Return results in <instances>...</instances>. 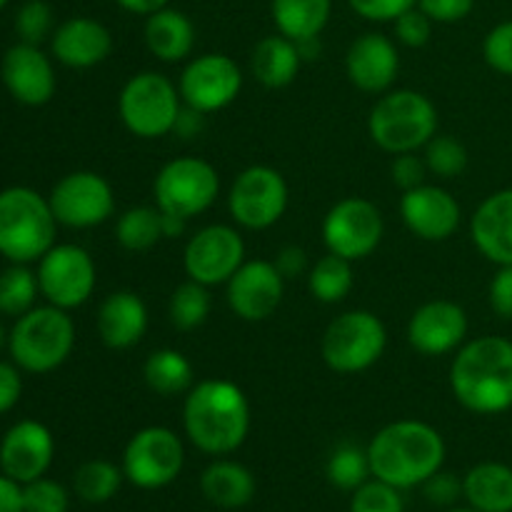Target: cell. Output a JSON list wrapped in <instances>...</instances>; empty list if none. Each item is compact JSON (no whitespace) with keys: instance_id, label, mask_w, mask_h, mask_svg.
I'll return each instance as SVG.
<instances>
[{"instance_id":"obj_1","label":"cell","mask_w":512,"mask_h":512,"mask_svg":"<svg viewBox=\"0 0 512 512\" xmlns=\"http://www.w3.org/2000/svg\"><path fill=\"white\" fill-rule=\"evenodd\" d=\"M183 428L200 453L213 458L235 453L250 433L248 395L233 380H200L185 393Z\"/></svg>"},{"instance_id":"obj_2","label":"cell","mask_w":512,"mask_h":512,"mask_svg":"<svg viewBox=\"0 0 512 512\" xmlns=\"http://www.w3.org/2000/svg\"><path fill=\"white\" fill-rule=\"evenodd\" d=\"M450 390L475 415H500L512 408V340L480 335L458 348L450 365Z\"/></svg>"},{"instance_id":"obj_3","label":"cell","mask_w":512,"mask_h":512,"mask_svg":"<svg viewBox=\"0 0 512 512\" xmlns=\"http://www.w3.org/2000/svg\"><path fill=\"white\" fill-rule=\"evenodd\" d=\"M445 440L423 420H395L380 428L368 443L373 478L410 490L423 485L445 465Z\"/></svg>"},{"instance_id":"obj_4","label":"cell","mask_w":512,"mask_h":512,"mask_svg":"<svg viewBox=\"0 0 512 512\" xmlns=\"http://www.w3.org/2000/svg\"><path fill=\"white\" fill-rule=\"evenodd\" d=\"M58 220L48 198L28 185L0 190V255L10 263H38L55 245Z\"/></svg>"},{"instance_id":"obj_5","label":"cell","mask_w":512,"mask_h":512,"mask_svg":"<svg viewBox=\"0 0 512 512\" xmlns=\"http://www.w3.org/2000/svg\"><path fill=\"white\" fill-rule=\"evenodd\" d=\"M75 348V323L68 310L55 305H35L15 318L8 333V350L23 373L48 375L70 358Z\"/></svg>"},{"instance_id":"obj_6","label":"cell","mask_w":512,"mask_h":512,"mask_svg":"<svg viewBox=\"0 0 512 512\" xmlns=\"http://www.w3.org/2000/svg\"><path fill=\"white\" fill-rule=\"evenodd\" d=\"M438 108L420 90L398 88L380 95L368 118V133L390 155L418 153L438 135Z\"/></svg>"},{"instance_id":"obj_7","label":"cell","mask_w":512,"mask_h":512,"mask_svg":"<svg viewBox=\"0 0 512 512\" xmlns=\"http://www.w3.org/2000/svg\"><path fill=\"white\" fill-rule=\"evenodd\" d=\"M183 105L178 85L158 70L135 73L118 95L120 120L140 140H158L173 133Z\"/></svg>"},{"instance_id":"obj_8","label":"cell","mask_w":512,"mask_h":512,"mask_svg":"<svg viewBox=\"0 0 512 512\" xmlns=\"http://www.w3.org/2000/svg\"><path fill=\"white\" fill-rule=\"evenodd\" d=\"M388 348L385 323L370 310H348L330 320L320 340V355L333 373L355 375L373 368Z\"/></svg>"},{"instance_id":"obj_9","label":"cell","mask_w":512,"mask_h":512,"mask_svg":"<svg viewBox=\"0 0 512 512\" xmlns=\"http://www.w3.org/2000/svg\"><path fill=\"white\" fill-rule=\"evenodd\" d=\"M220 193V175L203 158H175L158 170L153 198L160 213L195 218L213 208Z\"/></svg>"},{"instance_id":"obj_10","label":"cell","mask_w":512,"mask_h":512,"mask_svg":"<svg viewBox=\"0 0 512 512\" xmlns=\"http://www.w3.org/2000/svg\"><path fill=\"white\" fill-rule=\"evenodd\" d=\"M185 465V445L175 430L148 425L128 440L123 450L125 480L140 490H160L180 478Z\"/></svg>"},{"instance_id":"obj_11","label":"cell","mask_w":512,"mask_h":512,"mask_svg":"<svg viewBox=\"0 0 512 512\" xmlns=\"http://www.w3.org/2000/svg\"><path fill=\"white\" fill-rule=\"evenodd\" d=\"M40 295L50 305L63 310H75L88 303L98 283V268L93 255L75 243H55L38 260Z\"/></svg>"},{"instance_id":"obj_12","label":"cell","mask_w":512,"mask_h":512,"mask_svg":"<svg viewBox=\"0 0 512 512\" xmlns=\"http://www.w3.org/2000/svg\"><path fill=\"white\" fill-rule=\"evenodd\" d=\"M290 190L283 173L270 165H250L233 180L228 210L233 223L245 230H268L288 210Z\"/></svg>"},{"instance_id":"obj_13","label":"cell","mask_w":512,"mask_h":512,"mask_svg":"<svg viewBox=\"0 0 512 512\" xmlns=\"http://www.w3.org/2000/svg\"><path fill=\"white\" fill-rule=\"evenodd\" d=\"M383 235L385 220L380 208L358 195L338 200L323 218L325 248L350 263L373 255L383 243Z\"/></svg>"},{"instance_id":"obj_14","label":"cell","mask_w":512,"mask_h":512,"mask_svg":"<svg viewBox=\"0 0 512 512\" xmlns=\"http://www.w3.org/2000/svg\"><path fill=\"white\" fill-rule=\"evenodd\" d=\"M58 225L88 230L103 225L115 213L113 185L93 170H75L63 175L48 195Z\"/></svg>"},{"instance_id":"obj_15","label":"cell","mask_w":512,"mask_h":512,"mask_svg":"<svg viewBox=\"0 0 512 512\" xmlns=\"http://www.w3.org/2000/svg\"><path fill=\"white\" fill-rule=\"evenodd\" d=\"M180 98L200 113H218L235 103L243 90V70L230 55L203 53L190 60L178 80Z\"/></svg>"},{"instance_id":"obj_16","label":"cell","mask_w":512,"mask_h":512,"mask_svg":"<svg viewBox=\"0 0 512 512\" xmlns=\"http://www.w3.org/2000/svg\"><path fill=\"white\" fill-rule=\"evenodd\" d=\"M245 263V240L233 225H205L183 250V268L190 280L208 288L225 285Z\"/></svg>"},{"instance_id":"obj_17","label":"cell","mask_w":512,"mask_h":512,"mask_svg":"<svg viewBox=\"0 0 512 512\" xmlns=\"http://www.w3.org/2000/svg\"><path fill=\"white\" fill-rule=\"evenodd\" d=\"M230 310L245 323L273 318L285 295V278L273 260H245L225 283Z\"/></svg>"},{"instance_id":"obj_18","label":"cell","mask_w":512,"mask_h":512,"mask_svg":"<svg viewBox=\"0 0 512 512\" xmlns=\"http://www.w3.org/2000/svg\"><path fill=\"white\" fill-rule=\"evenodd\" d=\"M468 313L453 300H428L408 320V343L425 358L458 353L468 338Z\"/></svg>"},{"instance_id":"obj_19","label":"cell","mask_w":512,"mask_h":512,"mask_svg":"<svg viewBox=\"0 0 512 512\" xmlns=\"http://www.w3.org/2000/svg\"><path fill=\"white\" fill-rule=\"evenodd\" d=\"M400 218L415 238L425 240V243H445L458 233L463 210L448 190L440 185L423 183L403 193Z\"/></svg>"},{"instance_id":"obj_20","label":"cell","mask_w":512,"mask_h":512,"mask_svg":"<svg viewBox=\"0 0 512 512\" xmlns=\"http://www.w3.org/2000/svg\"><path fill=\"white\" fill-rule=\"evenodd\" d=\"M0 80L13 100L28 108L50 103L58 88L53 60L40 50V45L30 43H15L5 50L0 60Z\"/></svg>"},{"instance_id":"obj_21","label":"cell","mask_w":512,"mask_h":512,"mask_svg":"<svg viewBox=\"0 0 512 512\" xmlns=\"http://www.w3.org/2000/svg\"><path fill=\"white\" fill-rule=\"evenodd\" d=\"M55 458V438L40 420H20L0 440V470L25 485L48 473Z\"/></svg>"},{"instance_id":"obj_22","label":"cell","mask_w":512,"mask_h":512,"mask_svg":"<svg viewBox=\"0 0 512 512\" xmlns=\"http://www.w3.org/2000/svg\"><path fill=\"white\" fill-rule=\"evenodd\" d=\"M50 53L60 65L73 70H88L105 63L113 53V33L108 25L88 15L63 20L50 35Z\"/></svg>"},{"instance_id":"obj_23","label":"cell","mask_w":512,"mask_h":512,"mask_svg":"<svg viewBox=\"0 0 512 512\" xmlns=\"http://www.w3.org/2000/svg\"><path fill=\"white\" fill-rule=\"evenodd\" d=\"M400 70V55L393 40L383 33H365L350 43L345 53L348 80L363 93H388Z\"/></svg>"},{"instance_id":"obj_24","label":"cell","mask_w":512,"mask_h":512,"mask_svg":"<svg viewBox=\"0 0 512 512\" xmlns=\"http://www.w3.org/2000/svg\"><path fill=\"white\" fill-rule=\"evenodd\" d=\"M470 238L495 265H512V188L488 195L470 218Z\"/></svg>"},{"instance_id":"obj_25","label":"cell","mask_w":512,"mask_h":512,"mask_svg":"<svg viewBox=\"0 0 512 512\" xmlns=\"http://www.w3.org/2000/svg\"><path fill=\"white\" fill-rule=\"evenodd\" d=\"M95 325L105 348L128 350L138 345L148 330V305L133 290H115L100 303Z\"/></svg>"},{"instance_id":"obj_26","label":"cell","mask_w":512,"mask_h":512,"mask_svg":"<svg viewBox=\"0 0 512 512\" xmlns=\"http://www.w3.org/2000/svg\"><path fill=\"white\" fill-rule=\"evenodd\" d=\"M143 38L155 58L163 63H180L190 58L195 48V25L183 10L165 5L145 18Z\"/></svg>"},{"instance_id":"obj_27","label":"cell","mask_w":512,"mask_h":512,"mask_svg":"<svg viewBox=\"0 0 512 512\" xmlns=\"http://www.w3.org/2000/svg\"><path fill=\"white\" fill-rule=\"evenodd\" d=\"M253 473L243 463L218 458L200 475V493L208 503L223 510H240L253 503L255 498Z\"/></svg>"},{"instance_id":"obj_28","label":"cell","mask_w":512,"mask_h":512,"mask_svg":"<svg viewBox=\"0 0 512 512\" xmlns=\"http://www.w3.org/2000/svg\"><path fill=\"white\" fill-rule=\"evenodd\" d=\"M463 498L478 512H512V468L495 460L473 465L463 475Z\"/></svg>"},{"instance_id":"obj_29","label":"cell","mask_w":512,"mask_h":512,"mask_svg":"<svg viewBox=\"0 0 512 512\" xmlns=\"http://www.w3.org/2000/svg\"><path fill=\"white\" fill-rule=\"evenodd\" d=\"M300 65H303V58H300L295 40L280 33L260 40L250 55V70H253L255 80L270 90L293 83L298 78Z\"/></svg>"},{"instance_id":"obj_30","label":"cell","mask_w":512,"mask_h":512,"mask_svg":"<svg viewBox=\"0 0 512 512\" xmlns=\"http://www.w3.org/2000/svg\"><path fill=\"white\" fill-rule=\"evenodd\" d=\"M333 13V0H273L270 15L280 35L290 40L318 38Z\"/></svg>"},{"instance_id":"obj_31","label":"cell","mask_w":512,"mask_h":512,"mask_svg":"<svg viewBox=\"0 0 512 512\" xmlns=\"http://www.w3.org/2000/svg\"><path fill=\"white\" fill-rule=\"evenodd\" d=\"M145 385L160 398H175L185 395L195 385L193 363L185 358V353L175 348H160L145 358L143 365Z\"/></svg>"},{"instance_id":"obj_32","label":"cell","mask_w":512,"mask_h":512,"mask_svg":"<svg viewBox=\"0 0 512 512\" xmlns=\"http://www.w3.org/2000/svg\"><path fill=\"white\" fill-rule=\"evenodd\" d=\"M115 240L123 250L145 253L163 240V215L158 205H135L120 213L115 223Z\"/></svg>"},{"instance_id":"obj_33","label":"cell","mask_w":512,"mask_h":512,"mask_svg":"<svg viewBox=\"0 0 512 512\" xmlns=\"http://www.w3.org/2000/svg\"><path fill=\"white\" fill-rule=\"evenodd\" d=\"M355 285L353 263L340 255L328 253L308 270V290L318 303H343Z\"/></svg>"},{"instance_id":"obj_34","label":"cell","mask_w":512,"mask_h":512,"mask_svg":"<svg viewBox=\"0 0 512 512\" xmlns=\"http://www.w3.org/2000/svg\"><path fill=\"white\" fill-rule=\"evenodd\" d=\"M125 475L123 468L110 460L95 458L85 460L73 475V490L83 503L88 505H103L118 495L120 485H123Z\"/></svg>"},{"instance_id":"obj_35","label":"cell","mask_w":512,"mask_h":512,"mask_svg":"<svg viewBox=\"0 0 512 512\" xmlns=\"http://www.w3.org/2000/svg\"><path fill=\"white\" fill-rule=\"evenodd\" d=\"M38 295V273H33L25 263H13L0 273V315L20 318L35 308Z\"/></svg>"},{"instance_id":"obj_36","label":"cell","mask_w":512,"mask_h":512,"mask_svg":"<svg viewBox=\"0 0 512 512\" xmlns=\"http://www.w3.org/2000/svg\"><path fill=\"white\" fill-rule=\"evenodd\" d=\"M210 308H213V300H210L208 285L188 280V283L178 285L170 295V323H173L175 330L190 333V330H198L208 320Z\"/></svg>"},{"instance_id":"obj_37","label":"cell","mask_w":512,"mask_h":512,"mask_svg":"<svg viewBox=\"0 0 512 512\" xmlns=\"http://www.w3.org/2000/svg\"><path fill=\"white\" fill-rule=\"evenodd\" d=\"M325 475H328L330 485H335L338 490H345V493L358 490L360 485L373 478L368 448H358L353 443L338 445L330 453L328 465H325Z\"/></svg>"},{"instance_id":"obj_38","label":"cell","mask_w":512,"mask_h":512,"mask_svg":"<svg viewBox=\"0 0 512 512\" xmlns=\"http://www.w3.org/2000/svg\"><path fill=\"white\" fill-rule=\"evenodd\" d=\"M423 150L425 165L438 178H458L468 168V148L458 138H453V135H433Z\"/></svg>"},{"instance_id":"obj_39","label":"cell","mask_w":512,"mask_h":512,"mask_svg":"<svg viewBox=\"0 0 512 512\" xmlns=\"http://www.w3.org/2000/svg\"><path fill=\"white\" fill-rule=\"evenodd\" d=\"M350 512H405L403 490L370 478L350 493Z\"/></svg>"},{"instance_id":"obj_40","label":"cell","mask_w":512,"mask_h":512,"mask_svg":"<svg viewBox=\"0 0 512 512\" xmlns=\"http://www.w3.org/2000/svg\"><path fill=\"white\" fill-rule=\"evenodd\" d=\"M55 30L53 8L45 0H25L15 13V33L20 43L40 45Z\"/></svg>"},{"instance_id":"obj_41","label":"cell","mask_w":512,"mask_h":512,"mask_svg":"<svg viewBox=\"0 0 512 512\" xmlns=\"http://www.w3.org/2000/svg\"><path fill=\"white\" fill-rule=\"evenodd\" d=\"M70 495L58 480L38 478L23 485V512H68Z\"/></svg>"},{"instance_id":"obj_42","label":"cell","mask_w":512,"mask_h":512,"mask_svg":"<svg viewBox=\"0 0 512 512\" xmlns=\"http://www.w3.org/2000/svg\"><path fill=\"white\" fill-rule=\"evenodd\" d=\"M483 58L495 73L512 78V20L498 23L485 35Z\"/></svg>"},{"instance_id":"obj_43","label":"cell","mask_w":512,"mask_h":512,"mask_svg":"<svg viewBox=\"0 0 512 512\" xmlns=\"http://www.w3.org/2000/svg\"><path fill=\"white\" fill-rule=\"evenodd\" d=\"M433 20L415 5V8L405 10L400 18L393 20V33L408 48H423L433 38Z\"/></svg>"},{"instance_id":"obj_44","label":"cell","mask_w":512,"mask_h":512,"mask_svg":"<svg viewBox=\"0 0 512 512\" xmlns=\"http://www.w3.org/2000/svg\"><path fill=\"white\" fill-rule=\"evenodd\" d=\"M423 495L430 505L435 508L450 510L458 505V500L463 498V478H458L455 473H448V470L440 468L438 473L430 475L423 485Z\"/></svg>"},{"instance_id":"obj_45","label":"cell","mask_w":512,"mask_h":512,"mask_svg":"<svg viewBox=\"0 0 512 512\" xmlns=\"http://www.w3.org/2000/svg\"><path fill=\"white\" fill-rule=\"evenodd\" d=\"M348 5L370 23H393L405 10L415 8L418 0H348Z\"/></svg>"},{"instance_id":"obj_46","label":"cell","mask_w":512,"mask_h":512,"mask_svg":"<svg viewBox=\"0 0 512 512\" xmlns=\"http://www.w3.org/2000/svg\"><path fill=\"white\" fill-rule=\"evenodd\" d=\"M428 165H425V158L418 153H400L393 158V165H390V175H393V183L398 185L400 190H413L418 185L425 183L428 178Z\"/></svg>"},{"instance_id":"obj_47","label":"cell","mask_w":512,"mask_h":512,"mask_svg":"<svg viewBox=\"0 0 512 512\" xmlns=\"http://www.w3.org/2000/svg\"><path fill=\"white\" fill-rule=\"evenodd\" d=\"M418 8L433 23H460L475 8V0H418Z\"/></svg>"},{"instance_id":"obj_48","label":"cell","mask_w":512,"mask_h":512,"mask_svg":"<svg viewBox=\"0 0 512 512\" xmlns=\"http://www.w3.org/2000/svg\"><path fill=\"white\" fill-rule=\"evenodd\" d=\"M490 308L498 318L512 320V265H498L488 288Z\"/></svg>"},{"instance_id":"obj_49","label":"cell","mask_w":512,"mask_h":512,"mask_svg":"<svg viewBox=\"0 0 512 512\" xmlns=\"http://www.w3.org/2000/svg\"><path fill=\"white\" fill-rule=\"evenodd\" d=\"M23 370L15 363L0 360V415L10 413L23 395Z\"/></svg>"},{"instance_id":"obj_50","label":"cell","mask_w":512,"mask_h":512,"mask_svg":"<svg viewBox=\"0 0 512 512\" xmlns=\"http://www.w3.org/2000/svg\"><path fill=\"white\" fill-rule=\"evenodd\" d=\"M273 263L278 265L283 278L290 280L295 278V275H303L305 270H308V255H305V250L298 248V245H288V248L280 250L278 258H275Z\"/></svg>"},{"instance_id":"obj_51","label":"cell","mask_w":512,"mask_h":512,"mask_svg":"<svg viewBox=\"0 0 512 512\" xmlns=\"http://www.w3.org/2000/svg\"><path fill=\"white\" fill-rule=\"evenodd\" d=\"M0 512H23V485L0 473Z\"/></svg>"},{"instance_id":"obj_52","label":"cell","mask_w":512,"mask_h":512,"mask_svg":"<svg viewBox=\"0 0 512 512\" xmlns=\"http://www.w3.org/2000/svg\"><path fill=\"white\" fill-rule=\"evenodd\" d=\"M203 118H205V113L190 108V105H183V110H180L178 123H175L173 133L183 135V138H193V135H198L200 128H203Z\"/></svg>"},{"instance_id":"obj_53","label":"cell","mask_w":512,"mask_h":512,"mask_svg":"<svg viewBox=\"0 0 512 512\" xmlns=\"http://www.w3.org/2000/svg\"><path fill=\"white\" fill-rule=\"evenodd\" d=\"M115 3H118L123 10H128V13L145 15V18H148V15L155 13V10L170 5V0H115Z\"/></svg>"},{"instance_id":"obj_54","label":"cell","mask_w":512,"mask_h":512,"mask_svg":"<svg viewBox=\"0 0 512 512\" xmlns=\"http://www.w3.org/2000/svg\"><path fill=\"white\" fill-rule=\"evenodd\" d=\"M163 215V238H180L188 228V220L178 218V215H168V213H160Z\"/></svg>"},{"instance_id":"obj_55","label":"cell","mask_w":512,"mask_h":512,"mask_svg":"<svg viewBox=\"0 0 512 512\" xmlns=\"http://www.w3.org/2000/svg\"><path fill=\"white\" fill-rule=\"evenodd\" d=\"M298 53H300V58H303V63L305 60H315L320 55V50H323V45H320V35L318 38H305V40H298Z\"/></svg>"},{"instance_id":"obj_56","label":"cell","mask_w":512,"mask_h":512,"mask_svg":"<svg viewBox=\"0 0 512 512\" xmlns=\"http://www.w3.org/2000/svg\"><path fill=\"white\" fill-rule=\"evenodd\" d=\"M5 343H8V333H5L3 323H0V350H3V348H5Z\"/></svg>"},{"instance_id":"obj_57","label":"cell","mask_w":512,"mask_h":512,"mask_svg":"<svg viewBox=\"0 0 512 512\" xmlns=\"http://www.w3.org/2000/svg\"><path fill=\"white\" fill-rule=\"evenodd\" d=\"M445 512H478V510H473L468 505V508H458V505H455V508H450V510H445Z\"/></svg>"},{"instance_id":"obj_58","label":"cell","mask_w":512,"mask_h":512,"mask_svg":"<svg viewBox=\"0 0 512 512\" xmlns=\"http://www.w3.org/2000/svg\"><path fill=\"white\" fill-rule=\"evenodd\" d=\"M5 5H8V0H0V10H3Z\"/></svg>"}]
</instances>
